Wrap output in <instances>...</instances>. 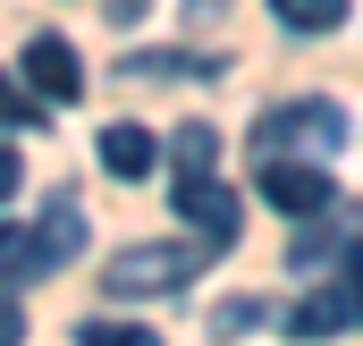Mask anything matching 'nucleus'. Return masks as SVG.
I'll return each mask as SVG.
<instances>
[{"mask_svg": "<svg viewBox=\"0 0 363 346\" xmlns=\"http://www.w3.org/2000/svg\"><path fill=\"white\" fill-rule=\"evenodd\" d=\"M338 144H347L338 101H271L254 118V161H330Z\"/></svg>", "mask_w": 363, "mask_h": 346, "instance_id": "obj_1", "label": "nucleus"}, {"mask_svg": "<svg viewBox=\"0 0 363 346\" xmlns=\"http://www.w3.org/2000/svg\"><path fill=\"white\" fill-rule=\"evenodd\" d=\"M194 270H203V245H118L101 262V287L118 304H135V296H178Z\"/></svg>", "mask_w": 363, "mask_h": 346, "instance_id": "obj_2", "label": "nucleus"}, {"mask_svg": "<svg viewBox=\"0 0 363 346\" xmlns=\"http://www.w3.org/2000/svg\"><path fill=\"white\" fill-rule=\"evenodd\" d=\"M169 203H178V220L203 237V254H228L237 237H245V203H237V186L220 169H203V177H178L169 186Z\"/></svg>", "mask_w": 363, "mask_h": 346, "instance_id": "obj_3", "label": "nucleus"}, {"mask_svg": "<svg viewBox=\"0 0 363 346\" xmlns=\"http://www.w3.org/2000/svg\"><path fill=\"white\" fill-rule=\"evenodd\" d=\"M17 85L34 93L43 110H68V101L85 93V68H77V51H68L60 34H34V43H26V60H17Z\"/></svg>", "mask_w": 363, "mask_h": 346, "instance_id": "obj_4", "label": "nucleus"}, {"mask_svg": "<svg viewBox=\"0 0 363 346\" xmlns=\"http://www.w3.org/2000/svg\"><path fill=\"white\" fill-rule=\"evenodd\" d=\"M262 203H271V211H287V220H313L321 203H338L330 161H262Z\"/></svg>", "mask_w": 363, "mask_h": 346, "instance_id": "obj_5", "label": "nucleus"}, {"mask_svg": "<svg viewBox=\"0 0 363 346\" xmlns=\"http://www.w3.org/2000/svg\"><path fill=\"white\" fill-rule=\"evenodd\" d=\"M355 211L363 203H321L313 220H296V245H287V270H330L355 237Z\"/></svg>", "mask_w": 363, "mask_h": 346, "instance_id": "obj_6", "label": "nucleus"}, {"mask_svg": "<svg viewBox=\"0 0 363 346\" xmlns=\"http://www.w3.org/2000/svg\"><path fill=\"white\" fill-rule=\"evenodd\" d=\"M118 77H135V85H211L220 60H211V51H178V43H161V51H127Z\"/></svg>", "mask_w": 363, "mask_h": 346, "instance_id": "obj_7", "label": "nucleus"}, {"mask_svg": "<svg viewBox=\"0 0 363 346\" xmlns=\"http://www.w3.org/2000/svg\"><path fill=\"white\" fill-rule=\"evenodd\" d=\"M338 330H355V321H347V304H338V287H330V279H321L313 296H296V304H287V338H296V346H321V338H338Z\"/></svg>", "mask_w": 363, "mask_h": 346, "instance_id": "obj_8", "label": "nucleus"}, {"mask_svg": "<svg viewBox=\"0 0 363 346\" xmlns=\"http://www.w3.org/2000/svg\"><path fill=\"white\" fill-rule=\"evenodd\" d=\"M34 254L51 262V270L85 254V211H77V194H51V211L34 220Z\"/></svg>", "mask_w": 363, "mask_h": 346, "instance_id": "obj_9", "label": "nucleus"}, {"mask_svg": "<svg viewBox=\"0 0 363 346\" xmlns=\"http://www.w3.org/2000/svg\"><path fill=\"white\" fill-rule=\"evenodd\" d=\"M161 161V144H152V127H135V118H118V127H101V169L110 177H152Z\"/></svg>", "mask_w": 363, "mask_h": 346, "instance_id": "obj_10", "label": "nucleus"}, {"mask_svg": "<svg viewBox=\"0 0 363 346\" xmlns=\"http://www.w3.org/2000/svg\"><path fill=\"white\" fill-rule=\"evenodd\" d=\"M161 152H169V169H178V177H203V169H220V127L186 118V127L169 135V144H161Z\"/></svg>", "mask_w": 363, "mask_h": 346, "instance_id": "obj_11", "label": "nucleus"}, {"mask_svg": "<svg viewBox=\"0 0 363 346\" xmlns=\"http://www.w3.org/2000/svg\"><path fill=\"white\" fill-rule=\"evenodd\" d=\"M271 17L287 34H338L347 26V0H271Z\"/></svg>", "mask_w": 363, "mask_h": 346, "instance_id": "obj_12", "label": "nucleus"}, {"mask_svg": "<svg viewBox=\"0 0 363 346\" xmlns=\"http://www.w3.org/2000/svg\"><path fill=\"white\" fill-rule=\"evenodd\" d=\"M43 270H51V262L34 254V237H26L17 220H0V279H17V287H26V279H43Z\"/></svg>", "mask_w": 363, "mask_h": 346, "instance_id": "obj_13", "label": "nucleus"}, {"mask_svg": "<svg viewBox=\"0 0 363 346\" xmlns=\"http://www.w3.org/2000/svg\"><path fill=\"white\" fill-rule=\"evenodd\" d=\"M330 270H338L330 287H338V304H347V321H363V237H347V254L330 262Z\"/></svg>", "mask_w": 363, "mask_h": 346, "instance_id": "obj_14", "label": "nucleus"}, {"mask_svg": "<svg viewBox=\"0 0 363 346\" xmlns=\"http://www.w3.org/2000/svg\"><path fill=\"white\" fill-rule=\"evenodd\" d=\"M77 346H161L144 321H77Z\"/></svg>", "mask_w": 363, "mask_h": 346, "instance_id": "obj_15", "label": "nucleus"}, {"mask_svg": "<svg viewBox=\"0 0 363 346\" xmlns=\"http://www.w3.org/2000/svg\"><path fill=\"white\" fill-rule=\"evenodd\" d=\"M34 118H43V101L26 85H9V68H0V127H34Z\"/></svg>", "mask_w": 363, "mask_h": 346, "instance_id": "obj_16", "label": "nucleus"}, {"mask_svg": "<svg viewBox=\"0 0 363 346\" xmlns=\"http://www.w3.org/2000/svg\"><path fill=\"white\" fill-rule=\"evenodd\" d=\"M262 321V304H220L211 313V338H237V330H254Z\"/></svg>", "mask_w": 363, "mask_h": 346, "instance_id": "obj_17", "label": "nucleus"}, {"mask_svg": "<svg viewBox=\"0 0 363 346\" xmlns=\"http://www.w3.org/2000/svg\"><path fill=\"white\" fill-rule=\"evenodd\" d=\"M0 346H26V313H17V296L0 287Z\"/></svg>", "mask_w": 363, "mask_h": 346, "instance_id": "obj_18", "label": "nucleus"}, {"mask_svg": "<svg viewBox=\"0 0 363 346\" xmlns=\"http://www.w3.org/2000/svg\"><path fill=\"white\" fill-rule=\"evenodd\" d=\"M17 186H26V161H17V152L0 144V203H17Z\"/></svg>", "mask_w": 363, "mask_h": 346, "instance_id": "obj_19", "label": "nucleus"}, {"mask_svg": "<svg viewBox=\"0 0 363 346\" xmlns=\"http://www.w3.org/2000/svg\"><path fill=\"white\" fill-rule=\"evenodd\" d=\"M228 17V0H186V26H220Z\"/></svg>", "mask_w": 363, "mask_h": 346, "instance_id": "obj_20", "label": "nucleus"}, {"mask_svg": "<svg viewBox=\"0 0 363 346\" xmlns=\"http://www.w3.org/2000/svg\"><path fill=\"white\" fill-rule=\"evenodd\" d=\"M101 17H110V26H135V17H144V0H110Z\"/></svg>", "mask_w": 363, "mask_h": 346, "instance_id": "obj_21", "label": "nucleus"}]
</instances>
